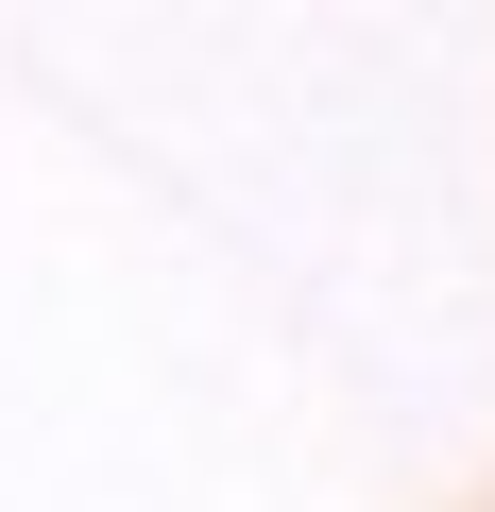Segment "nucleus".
<instances>
[]
</instances>
